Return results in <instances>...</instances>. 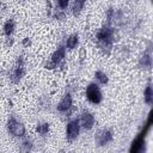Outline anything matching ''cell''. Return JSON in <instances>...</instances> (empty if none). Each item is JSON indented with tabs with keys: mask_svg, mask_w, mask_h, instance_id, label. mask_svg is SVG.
Wrapping results in <instances>:
<instances>
[{
	"mask_svg": "<svg viewBox=\"0 0 153 153\" xmlns=\"http://www.w3.org/2000/svg\"><path fill=\"white\" fill-rule=\"evenodd\" d=\"M94 39H96V44L98 49L104 55L109 56L112 51L114 43L118 41V32L114 26L104 24L96 31Z\"/></svg>",
	"mask_w": 153,
	"mask_h": 153,
	"instance_id": "1",
	"label": "cell"
},
{
	"mask_svg": "<svg viewBox=\"0 0 153 153\" xmlns=\"http://www.w3.org/2000/svg\"><path fill=\"white\" fill-rule=\"evenodd\" d=\"M85 94H86V99L93 105H98L103 100V92L100 90V86H99V84H97L94 81L90 82L86 86Z\"/></svg>",
	"mask_w": 153,
	"mask_h": 153,
	"instance_id": "2",
	"label": "cell"
},
{
	"mask_svg": "<svg viewBox=\"0 0 153 153\" xmlns=\"http://www.w3.org/2000/svg\"><path fill=\"white\" fill-rule=\"evenodd\" d=\"M6 128L8 134H11L13 137H24L26 134V129L25 126L23 124V122L18 121L14 116H10L6 123Z\"/></svg>",
	"mask_w": 153,
	"mask_h": 153,
	"instance_id": "3",
	"label": "cell"
},
{
	"mask_svg": "<svg viewBox=\"0 0 153 153\" xmlns=\"http://www.w3.org/2000/svg\"><path fill=\"white\" fill-rule=\"evenodd\" d=\"M25 60H24V56H18L12 71H11V74H10V80L12 84H19L22 81V79L24 78L25 75Z\"/></svg>",
	"mask_w": 153,
	"mask_h": 153,
	"instance_id": "4",
	"label": "cell"
},
{
	"mask_svg": "<svg viewBox=\"0 0 153 153\" xmlns=\"http://www.w3.org/2000/svg\"><path fill=\"white\" fill-rule=\"evenodd\" d=\"M56 110L62 116H71L73 111V96L71 92H66L56 105Z\"/></svg>",
	"mask_w": 153,
	"mask_h": 153,
	"instance_id": "5",
	"label": "cell"
},
{
	"mask_svg": "<svg viewBox=\"0 0 153 153\" xmlns=\"http://www.w3.org/2000/svg\"><path fill=\"white\" fill-rule=\"evenodd\" d=\"M112 140H114V134H112V130L109 128H100L94 134V143L98 147L106 146Z\"/></svg>",
	"mask_w": 153,
	"mask_h": 153,
	"instance_id": "6",
	"label": "cell"
},
{
	"mask_svg": "<svg viewBox=\"0 0 153 153\" xmlns=\"http://www.w3.org/2000/svg\"><path fill=\"white\" fill-rule=\"evenodd\" d=\"M80 130H81V127H80V123H79L78 118L71 120L66 124V140L68 142L75 141L78 139L79 134H80Z\"/></svg>",
	"mask_w": 153,
	"mask_h": 153,
	"instance_id": "7",
	"label": "cell"
},
{
	"mask_svg": "<svg viewBox=\"0 0 153 153\" xmlns=\"http://www.w3.org/2000/svg\"><path fill=\"white\" fill-rule=\"evenodd\" d=\"M78 121L80 123L81 129H84V130H91L96 124L94 115L92 112H90L88 110H82L80 116H79V118H78Z\"/></svg>",
	"mask_w": 153,
	"mask_h": 153,
	"instance_id": "8",
	"label": "cell"
},
{
	"mask_svg": "<svg viewBox=\"0 0 153 153\" xmlns=\"http://www.w3.org/2000/svg\"><path fill=\"white\" fill-rule=\"evenodd\" d=\"M66 51H67V49H66V47H65V44H60L55 50H54V53L51 54V56H50V60L57 66V67H60V66H63L65 65V57H66Z\"/></svg>",
	"mask_w": 153,
	"mask_h": 153,
	"instance_id": "9",
	"label": "cell"
},
{
	"mask_svg": "<svg viewBox=\"0 0 153 153\" xmlns=\"http://www.w3.org/2000/svg\"><path fill=\"white\" fill-rule=\"evenodd\" d=\"M137 66L141 69H143V71H149L151 69V67H152V54H151L149 48L140 56L139 62H137Z\"/></svg>",
	"mask_w": 153,
	"mask_h": 153,
	"instance_id": "10",
	"label": "cell"
},
{
	"mask_svg": "<svg viewBox=\"0 0 153 153\" xmlns=\"http://www.w3.org/2000/svg\"><path fill=\"white\" fill-rule=\"evenodd\" d=\"M14 29H16V22H14V19L10 18L2 25V33L6 37H11L13 35V32H14Z\"/></svg>",
	"mask_w": 153,
	"mask_h": 153,
	"instance_id": "11",
	"label": "cell"
},
{
	"mask_svg": "<svg viewBox=\"0 0 153 153\" xmlns=\"http://www.w3.org/2000/svg\"><path fill=\"white\" fill-rule=\"evenodd\" d=\"M36 134L41 137H45L48 136L49 134V130H50V124L48 122H38L36 124Z\"/></svg>",
	"mask_w": 153,
	"mask_h": 153,
	"instance_id": "12",
	"label": "cell"
},
{
	"mask_svg": "<svg viewBox=\"0 0 153 153\" xmlns=\"http://www.w3.org/2000/svg\"><path fill=\"white\" fill-rule=\"evenodd\" d=\"M86 1L87 0H74L73 4H72V14L74 17H79L80 13L84 11L85 8V5H86Z\"/></svg>",
	"mask_w": 153,
	"mask_h": 153,
	"instance_id": "13",
	"label": "cell"
},
{
	"mask_svg": "<svg viewBox=\"0 0 153 153\" xmlns=\"http://www.w3.org/2000/svg\"><path fill=\"white\" fill-rule=\"evenodd\" d=\"M78 44H79V35L78 33H72V35H69L67 37L65 47L68 50H73V49H75L78 47Z\"/></svg>",
	"mask_w": 153,
	"mask_h": 153,
	"instance_id": "14",
	"label": "cell"
},
{
	"mask_svg": "<svg viewBox=\"0 0 153 153\" xmlns=\"http://www.w3.org/2000/svg\"><path fill=\"white\" fill-rule=\"evenodd\" d=\"M143 145H145V139L142 135H139L131 143L130 146V152H141L143 149Z\"/></svg>",
	"mask_w": 153,
	"mask_h": 153,
	"instance_id": "15",
	"label": "cell"
},
{
	"mask_svg": "<svg viewBox=\"0 0 153 153\" xmlns=\"http://www.w3.org/2000/svg\"><path fill=\"white\" fill-rule=\"evenodd\" d=\"M143 102L149 106L153 103V88L151 84H147L146 88L143 90Z\"/></svg>",
	"mask_w": 153,
	"mask_h": 153,
	"instance_id": "16",
	"label": "cell"
},
{
	"mask_svg": "<svg viewBox=\"0 0 153 153\" xmlns=\"http://www.w3.org/2000/svg\"><path fill=\"white\" fill-rule=\"evenodd\" d=\"M94 78H96L97 84H99V85H106V84L109 82V76H108V74H106L105 72H103V71H96Z\"/></svg>",
	"mask_w": 153,
	"mask_h": 153,
	"instance_id": "17",
	"label": "cell"
},
{
	"mask_svg": "<svg viewBox=\"0 0 153 153\" xmlns=\"http://www.w3.org/2000/svg\"><path fill=\"white\" fill-rule=\"evenodd\" d=\"M32 146H33L32 141L26 137V139H24L23 142L20 143V151H23V152H29V151L32 149Z\"/></svg>",
	"mask_w": 153,
	"mask_h": 153,
	"instance_id": "18",
	"label": "cell"
},
{
	"mask_svg": "<svg viewBox=\"0 0 153 153\" xmlns=\"http://www.w3.org/2000/svg\"><path fill=\"white\" fill-rule=\"evenodd\" d=\"M53 17H54V19H56V20H65V19H66V13H65V11H62V10L55 8V10H54V13H53Z\"/></svg>",
	"mask_w": 153,
	"mask_h": 153,
	"instance_id": "19",
	"label": "cell"
},
{
	"mask_svg": "<svg viewBox=\"0 0 153 153\" xmlns=\"http://www.w3.org/2000/svg\"><path fill=\"white\" fill-rule=\"evenodd\" d=\"M55 2H56V8L65 11V10L69 6L71 0H55Z\"/></svg>",
	"mask_w": 153,
	"mask_h": 153,
	"instance_id": "20",
	"label": "cell"
},
{
	"mask_svg": "<svg viewBox=\"0 0 153 153\" xmlns=\"http://www.w3.org/2000/svg\"><path fill=\"white\" fill-rule=\"evenodd\" d=\"M44 68H45V69H49V71H54V69L57 68V66L49 59L48 61H45V63H44Z\"/></svg>",
	"mask_w": 153,
	"mask_h": 153,
	"instance_id": "21",
	"label": "cell"
},
{
	"mask_svg": "<svg viewBox=\"0 0 153 153\" xmlns=\"http://www.w3.org/2000/svg\"><path fill=\"white\" fill-rule=\"evenodd\" d=\"M22 45H23L24 48H29V47L31 45V38H29V37H25V38L22 41Z\"/></svg>",
	"mask_w": 153,
	"mask_h": 153,
	"instance_id": "22",
	"label": "cell"
}]
</instances>
